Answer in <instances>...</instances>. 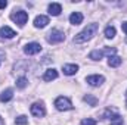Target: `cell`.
<instances>
[{
  "label": "cell",
  "instance_id": "cell-1",
  "mask_svg": "<svg viewBox=\"0 0 127 125\" xmlns=\"http://www.w3.org/2000/svg\"><path fill=\"white\" fill-rule=\"evenodd\" d=\"M97 28H99L97 24H90V25H87L83 31H80L75 37H74V43H75V44H80V43H86V41L92 40L93 35H96V32H97Z\"/></svg>",
  "mask_w": 127,
  "mask_h": 125
},
{
  "label": "cell",
  "instance_id": "cell-2",
  "mask_svg": "<svg viewBox=\"0 0 127 125\" xmlns=\"http://www.w3.org/2000/svg\"><path fill=\"white\" fill-rule=\"evenodd\" d=\"M46 40H47V43H50V44H58V43H62L64 40H65V34H64L61 30H52V31L47 34V37H46Z\"/></svg>",
  "mask_w": 127,
  "mask_h": 125
},
{
  "label": "cell",
  "instance_id": "cell-3",
  "mask_svg": "<svg viewBox=\"0 0 127 125\" xmlns=\"http://www.w3.org/2000/svg\"><path fill=\"white\" fill-rule=\"evenodd\" d=\"M10 19L13 22H16L19 27H24L27 24V21H28V13L24 12V10H18V12H13L10 15Z\"/></svg>",
  "mask_w": 127,
  "mask_h": 125
},
{
  "label": "cell",
  "instance_id": "cell-4",
  "mask_svg": "<svg viewBox=\"0 0 127 125\" xmlns=\"http://www.w3.org/2000/svg\"><path fill=\"white\" fill-rule=\"evenodd\" d=\"M55 106H56V109L58 110H71L72 109V103H71V100L68 99V97H58L56 100H55Z\"/></svg>",
  "mask_w": 127,
  "mask_h": 125
},
{
  "label": "cell",
  "instance_id": "cell-5",
  "mask_svg": "<svg viewBox=\"0 0 127 125\" xmlns=\"http://www.w3.org/2000/svg\"><path fill=\"white\" fill-rule=\"evenodd\" d=\"M30 110H31V115L32 116H35V118H41V116H44L46 115V109H44V106H43V103H32L31 107H30Z\"/></svg>",
  "mask_w": 127,
  "mask_h": 125
},
{
  "label": "cell",
  "instance_id": "cell-6",
  "mask_svg": "<svg viewBox=\"0 0 127 125\" xmlns=\"http://www.w3.org/2000/svg\"><path fill=\"white\" fill-rule=\"evenodd\" d=\"M41 50V46L38 44V43H28L25 47H24V53L25 55H37L38 52Z\"/></svg>",
  "mask_w": 127,
  "mask_h": 125
},
{
  "label": "cell",
  "instance_id": "cell-7",
  "mask_svg": "<svg viewBox=\"0 0 127 125\" xmlns=\"http://www.w3.org/2000/svg\"><path fill=\"white\" fill-rule=\"evenodd\" d=\"M86 81H87V84L92 85V87H99V85H102V83L105 81V78H103L102 75H89V77L86 78Z\"/></svg>",
  "mask_w": 127,
  "mask_h": 125
},
{
  "label": "cell",
  "instance_id": "cell-8",
  "mask_svg": "<svg viewBox=\"0 0 127 125\" xmlns=\"http://www.w3.org/2000/svg\"><path fill=\"white\" fill-rule=\"evenodd\" d=\"M47 24H49V18L44 16V15H38V16H35V19H34V27H35V28H44Z\"/></svg>",
  "mask_w": 127,
  "mask_h": 125
},
{
  "label": "cell",
  "instance_id": "cell-9",
  "mask_svg": "<svg viewBox=\"0 0 127 125\" xmlns=\"http://www.w3.org/2000/svg\"><path fill=\"white\" fill-rule=\"evenodd\" d=\"M62 71H64V74H65V75H74V74H77V71H78V65H75V63L64 65Z\"/></svg>",
  "mask_w": 127,
  "mask_h": 125
},
{
  "label": "cell",
  "instance_id": "cell-10",
  "mask_svg": "<svg viewBox=\"0 0 127 125\" xmlns=\"http://www.w3.org/2000/svg\"><path fill=\"white\" fill-rule=\"evenodd\" d=\"M0 35L3 37V38H13L15 35H16V32L13 31L12 28H9V27H1L0 28Z\"/></svg>",
  "mask_w": 127,
  "mask_h": 125
},
{
  "label": "cell",
  "instance_id": "cell-11",
  "mask_svg": "<svg viewBox=\"0 0 127 125\" xmlns=\"http://www.w3.org/2000/svg\"><path fill=\"white\" fill-rule=\"evenodd\" d=\"M69 22H71L72 25H80V24L83 22V15H81L80 12H72V13L69 15Z\"/></svg>",
  "mask_w": 127,
  "mask_h": 125
},
{
  "label": "cell",
  "instance_id": "cell-12",
  "mask_svg": "<svg viewBox=\"0 0 127 125\" xmlns=\"http://www.w3.org/2000/svg\"><path fill=\"white\" fill-rule=\"evenodd\" d=\"M61 12H62V6H61L59 3H52V4H49V13H50V15L58 16V15H61Z\"/></svg>",
  "mask_w": 127,
  "mask_h": 125
},
{
  "label": "cell",
  "instance_id": "cell-13",
  "mask_svg": "<svg viewBox=\"0 0 127 125\" xmlns=\"http://www.w3.org/2000/svg\"><path fill=\"white\" fill-rule=\"evenodd\" d=\"M58 78V71L56 69H47L46 72H44V75H43V80L44 81H52V80H56Z\"/></svg>",
  "mask_w": 127,
  "mask_h": 125
},
{
  "label": "cell",
  "instance_id": "cell-14",
  "mask_svg": "<svg viewBox=\"0 0 127 125\" xmlns=\"http://www.w3.org/2000/svg\"><path fill=\"white\" fill-rule=\"evenodd\" d=\"M12 97H13V90H12V88H6L4 91H1V94H0V102L6 103V102H9Z\"/></svg>",
  "mask_w": 127,
  "mask_h": 125
},
{
  "label": "cell",
  "instance_id": "cell-15",
  "mask_svg": "<svg viewBox=\"0 0 127 125\" xmlns=\"http://www.w3.org/2000/svg\"><path fill=\"white\" fill-rule=\"evenodd\" d=\"M123 62V59L120 58V56H111V58H108V65L111 66V68H117V66H120Z\"/></svg>",
  "mask_w": 127,
  "mask_h": 125
},
{
  "label": "cell",
  "instance_id": "cell-16",
  "mask_svg": "<svg viewBox=\"0 0 127 125\" xmlns=\"http://www.w3.org/2000/svg\"><path fill=\"white\" fill-rule=\"evenodd\" d=\"M89 58H90L92 61H100V59L103 58V52H102V50H93V52H90Z\"/></svg>",
  "mask_w": 127,
  "mask_h": 125
},
{
  "label": "cell",
  "instance_id": "cell-17",
  "mask_svg": "<svg viewBox=\"0 0 127 125\" xmlns=\"http://www.w3.org/2000/svg\"><path fill=\"white\" fill-rule=\"evenodd\" d=\"M83 100H84V102H87L90 106H96V104H97V99L93 97L92 94H86V96L83 97Z\"/></svg>",
  "mask_w": 127,
  "mask_h": 125
},
{
  "label": "cell",
  "instance_id": "cell-18",
  "mask_svg": "<svg viewBox=\"0 0 127 125\" xmlns=\"http://www.w3.org/2000/svg\"><path fill=\"white\" fill-rule=\"evenodd\" d=\"M105 37H106V38H114V37H115V28H114L112 25H108V27L105 28Z\"/></svg>",
  "mask_w": 127,
  "mask_h": 125
},
{
  "label": "cell",
  "instance_id": "cell-19",
  "mask_svg": "<svg viewBox=\"0 0 127 125\" xmlns=\"http://www.w3.org/2000/svg\"><path fill=\"white\" fill-rule=\"evenodd\" d=\"M27 84H28V80H27L25 77H21V78L16 80V87H18V88H25Z\"/></svg>",
  "mask_w": 127,
  "mask_h": 125
},
{
  "label": "cell",
  "instance_id": "cell-20",
  "mask_svg": "<svg viewBox=\"0 0 127 125\" xmlns=\"http://www.w3.org/2000/svg\"><path fill=\"white\" fill-rule=\"evenodd\" d=\"M15 124L16 125H27L28 124V119H27V116L21 115V116H18V118L15 119Z\"/></svg>",
  "mask_w": 127,
  "mask_h": 125
},
{
  "label": "cell",
  "instance_id": "cell-21",
  "mask_svg": "<svg viewBox=\"0 0 127 125\" xmlns=\"http://www.w3.org/2000/svg\"><path fill=\"white\" fill-rule=\"evenodd\" d=\"M81 125H96V121L92 119V118H86L81 121Z\"/></svg>",
  "mask_w": 127,
  "mask_h": 125
},
{
  "label": "cell",
  "instance_id": "cell-22",
  "mask_svg": "<svg viewBox=\"0 0 127 125\" xmlns=\"http://www.w3.org/2000/svg\"><path fill=\"white\" fill-rule=\"evenodd\" d=\"M7 6V1L6 0H0V9H4Z\"/></svg>",
  "mask_w": 127,
  "mask_h": 125
},
{
  "label": "cell",
  "instance_id": "cell-23",
  "mask_svg": "<svg viewBox=\"0 0 127 125\" xmlns=\"http://www.w3.org/2000/svg\"><path fill=\"white\" fill-rule=\"evenodd\" d=\"M121 28H123V31H124V32L127 34V21H126V22H123V24H121Z\"/></svg>",
  "mask_w": 127,
  "mask_h": 125
},
{
  "label": "cell",
  "instance_id": "cell-24",
  "mask_svg": "<svg viewBox=\"0 0 127 125\" xmlns=\"http://www.w3.org/2000/svg\"><path fill=\"white\" fill-rule=\"evenodd\" d=\"M0 125H4V121H3L1 118H0Z\"/></svg>",
  "mask_w": 127,
  "mask_h": 125
},
{
  "label": "cell",
  "instance_id": "cell-25",
  "mask_svg": "<svg viewBox=\"0 0 127 125\" xmlns=\"http://www.w3.org/2000/svg\"><path fill=\"white\" fill-rule=\"evenodd\" d=\"M126 107H127V102H126Z\"/></svg>",
  "mask_w": 127,
  "mask_h": 125
},
{
  "label": "cell",
  "instance_id": "cell-26",
  "mask_svg": "<svg viewBox=\"0 0 127 125\" xmlns=\"http://www.w3.org/2000/svg\"><path fill=\"white\" fill-rule=\"evenodd\" d=\"M126 96H127V94H126Z\"/></svg>",
  "mask_w": 127,
  "mask_h": 125
}]
</instances>
